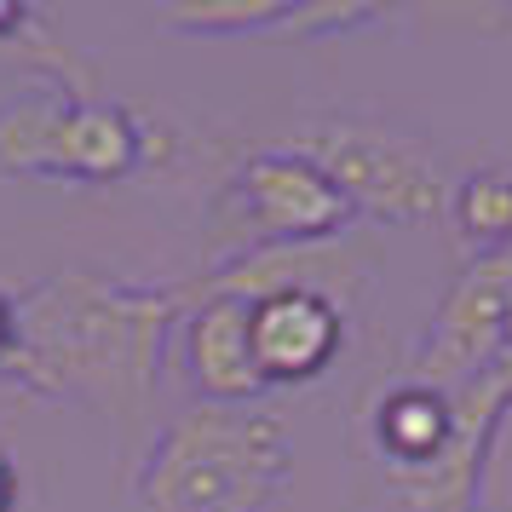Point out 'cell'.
I'll use <instances>...</instances> for the list:
<instances>
[{"label": "cell", "mask_w": 512, "mask_h": 512, "mask_svg": "<svg viewBox=\"0 0 512 512\" xmlns=\"http://www.w3.org/2000/svg\"><path fill=\"white\" fill-rule=\"evenodd\" d=\"M351 334V305L317 288H277L248 300V340L265 392L277 386H311L334 369Z\"/></svg>", "instance_id": "cell-8"}, {"label": "cell", "mask_w": 512, "mask_h": 512, "mask_svg": "<svg viewBox=\"0 0 512 512\" xmlns=\"http://www.w3.org/2000/svg\"><path fill=\"white\" fill-rule=\"evenodd\" d=\"M294 150H305L340 185L357 219H380V225H432L443 219V179L438 156L403 133L392 121L374 116H317L294 133Z\"/></svg>", "instance_id": "cell-5"}, {"label": "cell", "mask_w": 512, "mask_h": 512, "mask_svg": "<svg viewBox=\"0 0 512 512\" xmlns=\"http://www.w3.org/2000/svg\"><path fill=\"white\" fill-rule=\"evenodd\" d=\"M18 495H24V484H18V466H12V455L0 449V512H18Z\"/></svg>", "instance_id": "cell-13"}, {"label": "cell", "mask_w": 512, "mask_h": 512, "mask_svg": "<svg viewBox=\"0 0 512 512\" xmlns=\"http://www.w3.org/2000/svg\"><path fill=\"white\" fill-rule=\"evenodd\" d=\"M443 219L455 225V236L466 242L472 259L507 254L512 248V167L484 162V167H466L461 179H449Z\"/></svg>", "instance_id": "cell-11"}, {"label": "cell", "mask_w": 512, "mask_h": 512, "mask_svg": "<svg viewBox=\"0 0 512 512\" xmlns=\"http://www.w3.org/2000/svg\"><path fill=\"white\" fill-rule=\"evenodd\" d=\"M12 346H18V311L0 294V380H6V363H12Z\"/></svg>", "instance_id": "cell-12"}, {"label": "cell", "mask_w": 512, "mask_h": 512, "mask_svg": "<svg viewBox=\"0 0 512 512\" xmlns=\"http://www.w3.org/2000/svg\"><path fill=\"white\" fill-rule=\"evenodd\" d=\"M294 478V443L259 403H190L150 438L133 478L139 512H271Z\"/></svg>", "instance_id": "cell-3"}, {"label": "cell", "mask_w": 512, "mask_h": 512, "mask_svg": "<svg viewBox=\"0 0 512 512\" xmlns=\"http://www.w3.org/2000/svg\"><path fill=\"white\" fill-rule=\"evenodd\" d=\"M144 121L98 93L41 87L0 110V167L24 179H81V185H116L139 173Z\"/></svg>", "instance_id": "cell-4"}, {"label": "cell", "mask_w": 512, "mask_h": 512, "mask_svg": "<svg viewBox=\"0 0 512 512\" xmlns=\"http://www.w3.org/2000/svg\"><path fill=\"white\" fill-rule=\"evenodd\" d=\"M225 213L242 231V248H282V242H334L357 225L351 202L323 167L294 144L254 150L225 185ZM236 248V254H242Z\"/></svg>", "instance_id": "cell-7"}, {"label": "cell", "mask_w": 512, "mask_h": 512, "mask_svg": "<svg viewBox=\"0 0 512 512\" xmlns=\"http://www.w3.org/2000/svg\"><path fill=\"white\" fill-rule=\"evenodd\" d=\"M12 311L18 346L6 380L41 397H75L127 438L150 415L167 334L185 317V288L121 282L104 271H58L24 288Z\"/></svg>", "instance_id": "cell-1"}, {"label": "cell", "mask_w": 512, "mask_h": 512, "mask_svg": "<svg viewBox=\"0 0 512 512\" xmlns=\"http://www.w3.org/2000/svg\"><path fill=\"white\" fill-rule=\"evenodd\" d=\"M403 374L432 380L443 392L501 380L512 397V248L466 259L461 277L443 288L432 323L420 328Z\"/></svg>", "instance_id": "cell-6"}, {"label": "cell", "mask_w": 512, "mask_h": 512, "mask_svg": "<svg viewBox=\"0 0 512 512\" xmlns=\"http://www.w3.org/2000/svg\"><path fill=\"white\" fill-rule=\"evenodd\" d=\"M185 374L202 403H259L265 380L248 340V300L236 294H185Z\"/></svg>", "instance_id": "cell-9"}, {"label": "cell", "mask_w": 512, "mask_h": 512, "mask_svg": "<svg viewBox=\"0 0 512 512\" xmlns=\"http://www.w3.org/2000/svg\"><path fill=\"white\" fill-rule=\"evenodd\" d=\"M167 24L202 35H254V29H351L380 18L374 6H288V0H190L167 6Z\"/></svg>", "instance_id": "cell-10"}, {"label": "cell", "mask_w": 512, "mask_h": 512, "mask_svg": "<svg viewBox=\"0 0 512 512\" xmlns=\"http://www.w3.org/2000/svg\"><path fill=\"white\" fill-rule=\"evenodd\" d=\"M512 397L501 380L443 392L397 369L357 403V461L369 512H484L489 455Z\"/></svg>", "instance_id": "cell-2"}]
</instances>
